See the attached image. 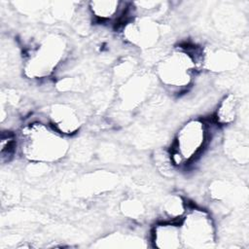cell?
Here are the masks:
<instances>
[{
	"label": "cell",
	"mask_w": 249,
	"mask_h": 249,
	"mask_svg": "<svg viewBox=\"0 0 249 249\" xmlns=\"http://www.w3.org/2000/svg\"><path fill=\"white\" fill-rule=\"evenodd\" d=\"M152 89V78L139 72L122 83L118 90V105L124 112L138 108L149 96Z\"/></svg>",
	"instance_id": "52a82bcc"
},
{
	"label": "cell",
	"mask_w": 249,
	"mask_h": 249,
	"mask_svg": "<svg viewBox=\"0 0 249 249\" xmlns=\"http://www.w3.org/2000/svg\"><path fill=\"white\" fill-rule=\"evenodd\" d=\"M94 246L102 248H139L146 245L142 237L134 233L113 232L97 240Z\"/></svg>",
	"instance_id": "4fadbf2b"
},
{
	"label": "cell",
	"mask_w": 249,
	"mask_h": 249,
	"mask_svg": "<svg viewBox=\"0 0 249 249\" xmlns=\"http://www.w3.org/2000/svg\"><path fill=\"white\" fill-rule=\"evenodd\" d=\"M239 104L234 94H228L218 103L215 110L214 119L218 126L231 125L237 118Z\"/></svg>",
	"instance_id": "5bb4252c"
},
{
	"label": "cell",
	"mask_w": 249,
	"mask_h": 249,
	"mask_svg": "<svg viewBox=\"0 0 249 249\" xmlns=\"http://www.w3.org/2000/svg\"><path fill=\"white\" fill-rule=\"evenodd\" d=\"M91 19L99 23H124L131 15V6L115 0H97L88 3Z\"/></svg>",
	"instance_id": "9c48e42d"
},
{
	"label": "cell",
	"mask_w": 249,
	"mask_h": 249,
	"mask_svg": "<svg viewBox=\"0 0 249 249\" xmlns=\"http://www.w3.org/2000/svg\"><path fill=\"white\" fill-rule=\"evenodd\" d=\"M124 39L132 47L154 50L160 41L162 30L155 18L134 15L123 24Z\"/></svg>",
	"instance_id": "8992f818"
},
{
	"label": "cell",
	"mask_w": 249,
	"mask_h": 249,
	"mask_svg": "<svg viewBox=\"0 0 249 249\" xmlns=\"http://www.w3.org/2000/svg\"><path fill=\"white\" fill-rule=\"evenodd\" d=\"M122 209H123V211L125 215H127L129 217H132V218H136L137 216H140L144 211L141 203L138 202V201H135V200L125 201L123 204Z\"/></svg>",
	"instance_id": "e0dca14e"
},
{
	"label": "cell",
	"mask_w": 249,
	"mask_h": 249,
	"mask_svg": "<svg viewBox=\"0 0 249 249\" xmlns=\"http://www.w3.org/2000/svg\"><path fill=\"white\" fill-rule=\"evenodd\" d=\"M225 152L234 161L246 164L248 161L247 136L241 131H231L225 137Z\"/></svg>",
	"instance_id": "7c38bea8"
},
{
	"label": "cell",
	"mask_w": 249,
	"mask_h": 249,
	"mask_svg": "<svg viewBox=\"0 0 249 249\" xmlns=\"http://www.w3.org/2000/svg\"><path fill=\"white\" fill-rule=\"evenodd\" d=\"M47 122L63 135L70 137L79 132L83 125L81 110L70 102H55L47 113Z\"/></svg>",
	"instance_id": "ba28073f"
},
{
	"label": "cell",
	"mask_w": 249,
	"mask_h": 249,
	"mask_svg": "<svg viewBox=\"0 0 249 249\" xmlns=\"http://www.w3.org/2000/svg\"><path fill=\"white\" fill-rule=\"evenodd\" d=\"M239 58L237 54L226 49H214L200 52L199 65L211 72L222 73L235 69Z\"/></svg>",
	"instance_id": "8fae6325"
},
{
	"label": "cell",
	"mask_w": 249,
	"mask_h": 249,
	"mask_svg": "<svg viewBox=\"0 0 249 249\" xmlns=\"http://www.w3.org/2000/svg\"><path fill=\"white\" fill-rule=\"evenodd\" d=\"M182 245L185 248H212L216 244L217 231L211 215L198 207H188L179 220Z\"/></svg>",
	"instance_id": "5b68a950"
},
{
	"label": "cell",
	"mask_w": 249,
	"mask_h": 249,
	"mask_svg": "<svg viewBox=\"0 0 249 249\" xmlns=\"http://www.w3.org/2000/svg\"><path fill=\"white\" fill-rule=\"evenodd\" d=\"M68 43L57 33H50L22 55L23 75L35 81L51 78L67 57Z\"/></svg>",
	"instance_id": "7a4b0ae2"
},
{
	"label": "cell",
	"mask_w": 249,
	"mask_h": 249,
	"mask_svg": "<svg viewBox=\"0 0 249 249\" xmlns=\"http://www.w3.org/2000/svg\"><path fill=\"white\" fill-rule=\"evenodd\" d=\"M188 208V204L180 196H170L162 204V212L166 217L163 220L179 221Z\"/></svg>",
	"instance_id": "9a60e30c"
},
{
	"label": "cell",
	"mask_w": 249,
	"mask_h": 249,
	"mask_svg": "<svg viewBox=\"0 0 249 249\" xmlns=\"http://www.w3.org/2000/svg\"><path fill=\"white\" fill-rule=\"evenodd\" d=\"M211 138V127L203 119L196 118L185 122L177 130L169 149L174 167H187L198 160Z\"/></svg>",
	"instance_id": "277c9868"
},
{
	"label": "cell",
	"mask_w": 249,
	"mask_h": 249,
	"mask_svg": "<svg viewBox=\"0 0 249 249\" xmlns=\"http://www.w3.org/2000/svg\"><path fill=\"white\" fill-rule=\"evenodd\" d=\"M18 151V134L11 130L2 131L1 133V160L2 161H10L14 155Z\"/></svg>",
	"instance_id": "2e32d148"
},
{
	"label": "cell",
	"mask_w": 249,
	"mask_h": 249,
	"mask_svg": "<svg viewBox=\"0 0 249 249\" xmlns=\"http://www.w3.org/2000/svg\"><path fill=\"white\" fill-rule=\"evenodd\" d=\"M18 139V151L29 162L54 163L64 159L70 150L69 137L39 120L22 125Z\"/></svg>",
	"instance_id": "6da1fadb"
},
{
	"label": "cell",
	"mask_w": 249,
	"mask_h": 249,
	"mask_svg": "<svg viewBox=\"0 0 249 249\" xmlns=\"http://www.w3.org/2000/svg\"><path fill=\"white\" fill-rule=\"evenodd\" d=\"M199 53L189 48H173L163 53L157 61L156 78L170 91L179 93L187 90L191 87L199 66Z\"/></svg>",
	"instance_id": "3957f363"
},
{
	"label": "cell",
	"mask_w": 249,
	"mask_h": 249,
	"mask_svg": "<svg viewBox=\"0 0 249 249\" xmlns=\"http://www.w3.org/2000/svg\"><path fill=\"white\" fill-rule=\"evenodd\" d=\"M150 242L159 249L182 248L179 221L162 220L153 226L150 231Z\"/></svg>",
	"instance_id": "30bf717a"
}]
</instances>
